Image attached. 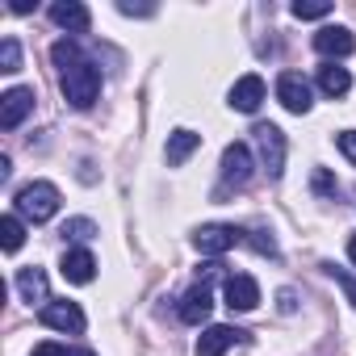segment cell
Returning a JSON list of instances; mask_svg holds the SVG:
<instances>
[{
  "label": "cell",
  "mask_w": 356,
  "mask_h": 356,
  "mask_svg": "<svg viewBox=\"0 0 356 356\" xmlns=\"http://www.w3.org/2000/svg\"><path fill=\"white\" fill-rule=\"evenodd\" d=\"M51 59L59 67V88H63V101L72 109H92L97 97H101V67L72 42V38H59L51 47Z\"/></svg>",
  "instance_id": "6da1fadb"
},
{
  "label": "cell",
  "mask_w": 356,
  "mask_h": 356,
  "mask_svg": "<svg viewBox=\"0 0 356 356\" xmlns=\"http://www.w3.org/2000/svg\"><path fill=\"white\" fill-rule=\"evenodd\" d=\"M13 210L26 218V222H51L55 214H59V189L51 185V181H30L26 189H17V197H13Z\"/></svg>",
  "instance_id": "7a4b0ae2"
},
{
  "label": "cell",
  "mask_w": 356,
  "mask_h": 356,
  "mask_svg": "<svg viewBox=\"0 0 356 356\" xmlns=\"http://www.w3.org/2000/svg\"><path fill=\"white\" fill-rule=\"evenodd\" d=\"M252 138H256V151H260V168L273 176L285 172V151H289V143H285V134H281V126H273V122H260L256 130H252Z\"/></svg>",
  "instance_id": "3957f363"
},
{
  "label": "cell",
  "mask_w": 356,
  "mask_h": 356,
  "mask_svg": "<svg viewBox=\"0 0 356 356\" xmlns=\"http://www.w3.org/2000/svg\"><path fill=\"white\" fill-rule=\"evenodd\" d=\"M239 239H243V231H239V227H227V222H206V227L193 231V248H197L202 256H222V252H231Z\"/></svg>",
  "instance_id": "277c9868"
},
{
  "label": "cell",
  "mask_w": 356,
  "mask_h": 356,
  "mask_svg": "<svg viewBox=\"0 0 356 356\" xmlns=\"http://www.w3.org/2000/svg\"><path fill=\"white\" fill-rule=\"evenodd\" d=\"M277 101L289 109V113H310V105H314V92H310V80L306 76H298V72H285L281 80H277Z\"/></svg>",
  "instance_id": "5b68a950"
},
{
  "label": "cell",
  "mask_w": 356,
  "mask_h": 356,
  "mask_svg": "<svg viewBox=\"0 0 356 356\" xmlns=\"http://www.w3.org/2000/svg\"><path fill=\"white\" fill-rule=\"evenodd\" d=\"M34 88H26V84H17V88H9L5 97H0V126L5 130H17L30 113H34Z\"/></svg>",
  "instance_id": "8992f818"
},
{
  "label": "cell",
  "mask_w": 356,
  "mask_h": 356,
  "mask_svg": "<svg viewBox=\"0 0 356 356\" xmlns=\"http://www.w3.org/2000/svg\"><path fill=\"white\" fill-rule=\"evenodd\" d=\"M264 97H268L264 80H260L256 72H248V76H239V80L231 84V92H227V105H231V109H239V113H256V109L264 105Z\"/></svg>",
  "instance_id": "52a82bcc"
},
{
  "label": "cell",
  "mask_w": 356,
  "mask_h": 356,
  "mask_svg": "<svg viewBox=\"0 0 356 356\" xmlns=\"http://www.w3.org/2000/svg\"><path fill=\"white\" fill-rule=\"evenodd\" d=\"M252 181V147L248 143H227L222 151V185L243 189Z\"/></svg>",
  "instance_id": "ba28073f"
},
{
  "label": "cell",
  "mask_w": 356,
  "mask_h": 356,
  "mask_svg": "<svg viewBox=\"0 0 356 356\" xmlns=\"http://www.w3.org/2000/svg\"><path fill=\"white\" fill-rule=\"evenodd\" d=\"M42 323L51 327V331H63V335H84V310L76 306V302H47L42 306Z\"/></svg>",
  "instance_id": "9c48e42d"
},
{
  "label": "cell",
  "mask_w": 356,
  "mask_h": 356,
  "mask_svg": "<svg viewBox=\"0 0 356 356\" xmlns=\"http://www.w3.org/2000/svg\"><path fill=\"white\" fill-rule=\"evenodd\" d=\"M222 298H227V306H231V310H256V306H260V285H256V277L235 273V277H227Z\"/></svg>",
  "instance_id": "30bf717a"
},
{
  "label": "cell",
  "mask_w": 356,
  "mask_h": 356,
  "mask_svg": "<svg viewBox=\"0 0 356 356\" xmlns=\"http://www.w3.org/2000/svg\"><path fill=\"white\" fill-rule=\"evenodd\" d=\"M314 51L327 55V59H348V55L356 51V38H352V30H343V26H323V30L314 34Z\"/></svg>",
  "instance_id": "8fae6325"
},
{
  "label": "cell",
  "mask_w": 356,
  "mask_h": 356,
  "mask_svg": "<svg viewBox=\"0 0 356 356\" xmlns=\"http://www.w3.org/2000/svg\"><path fill=\"white\" fill-rule=\"evenodd\" d=\"M235 343H243V331L218 323V327H206L197 335V356H227V348H235Z\"/></svg>",
  "instance_id": "7c38bea8"
},
{
  "label": "cell",
  "mask_w": 356,
  "mask_h": 356,
  "mask_svg": "<svg viewBox=\"0 0 356 356\" xmlns=\"http://www.w3.org/2000/svg\"><path fill=\"white\" fill-rule=\"evenodd\" d=\"M59 273H63L72 285H88V281L97 277V256H92L88 248H67V252H63Z\"/></svg>",
  "instance_id": "4fadbf2b"
},
{
  "label": "cell",
  "mask_w": 356,
  "mask_h": 356,
  "mask_svg": "<svg viewBox=\"0 0 356 356\" xmlns=\"http://www.w3.org/2000/svg\"><path fill=\"white\" fill-rule=\"evenodd\" d=\"M210 310H214V293H210L206 281H197V285L181 298V318H185L189 327H202V323L210 318Z\"/></svg>",
  "instance_id": "5bb4252c"
},
{
  "label": "cell",
  "mask_w": 356,
  "mask_h": 356,
  "mask_svg": "<svg viewBox=\"0 0 356 356\" xmlns=\"http://www.w3.org/2000/svg\"><path fill=\"white\" fill-rule=\"evenodd\" d=\"M51 22L67 34H88L92 26V13L80 5V0H59V5H51Z\"/></svg>",
  "instance_id": "9a60e30c"
},
{
  "label": "cell",
  "mask_w": 356,
  "mask_h": 356,
  "mask_svg": "<svg viewBox=\"0 0 356 356\" xmlns=\"http://www.w3.org/2000/svg\"><path fill=\"white\" fill-rule=\"evenodd\" d=\"M17 293H22V302H30V306H47V302H51L47 273H42L38 264H30V268H17Z\"/></svg>",
  "instance_id": "2e32d148"
},
{
  "label": "cell",
  "mask_w": 356,
  "mask_h": 356,
  "mask_svg": "<svg viewBox=\"0 0 356 356\" xmlns=\"http://www.w3.org/2000/svg\"><path fill=\"white\" fill-rule=\"evenodd\" d=\"M202 147V134L197 130H172L168 134V147H163V159H168V168H181V163H189V155Z\"/></svg>",
  "instance_id": "e0dca14e"
},
{
  "label": "cell",
  "mask_w": 356,
  "mask_h": 356,
  "mask_svg": "<svg viewBox=\"0 0 356 356\" xmlns=\"http://www.w3.org/2000/svg\"><path fill=\"white\" fill-rule=\"evenodd\" d=\"M318 88H323L327 97H343V92L352 88V72L339 67V63H323V67H318Z\"/></svg>",
  "instance_id": "ac0fdd59"
},
{
  "label": "cell",
  "mask_w": 356,
  "mask_h": 356,
  "mask_svg": "<svg viewBox=\"0 0 356 356\" xmlns=\"http://www.w3.org/2000/svg\"><path fill=\"white\" fill-rule=\"evenodd\" d=\"M0 243H5V252H17L26 243V218L22 214H5V218H0Z\"/></svg>",
  "instance_id": "d6986e66"
},
{
  "label": "cell",
  "mask_w": 356,
  "mask_h": 356,
  "mask_svg": "<svg viewBox=\"0 0 356 356\" xmlns=\"http://www.w3.org/2000/svg\"><path fill=\"white\" fill-rule=\"evenodd\" d=\"M331 13V0H293V17L298 22H318Z\"/></svg>",
  "instance_id": "ffe728a7"
},
{
  "label": "cell",
  "mask_w": 356,
  "mask_h": 356,
  "mask_svg": "<svg viewBox=\"0 0 356 356\" xmlns=\"http://www.w3.org/2000/svg\"><path fill=\"white\" fill-rule=\"evenodd\" d=\"M59 235H63V239H72V243H84V239H92V235H97V222H92V218H67Z\"/></svg>",
  "instance_id": "44dd1931"
},
{
  "label": "cell",
  "mask_w": 356,
  "mask_h": 356,
  "mask_svg": "<svg viewBox=\"0 0 356 356\" xmlns=\"http://www.w3.org/2000/svg\"><path fill=\"white\" fill-rule=\"evenodd\" d=\"M0 72H5V76L22 72V47H17V38H5V42H0Z\"/></svg>",
  "instance_id": "7402d4cb"
},
{
  "label": "cell",
  "mask_w": 356,
  "mask_h": 356,
  "mask_svg": "<svg viewBox=\"0 0 356 356\" xmlns=\"http://www.w3.org/2000/svg\"><path fill=\"white\" fill-rule=\"evenodd\" d=\"M314 193H318V197H331V202L339 197V185L331 181V172H327V168H314Z\"/></svg>",
  "instance_id": "603a6c76"
},
{
  "label": "cell",
  "mask_w": 356,
  "mask_h": 356,
  "mask_svg": "<svg viewBox=\"0 0 356 356\" xmlns=\"http://www.w3.org/2000/svg\"><path fill=\"white\" fill-rule=\"evenodd\" d=\"M252 248H256L260 256H277V239H273L268 231H252Z\"/></svg>",
  "instance_id": "cb8c5ba5"
},
{
  "label": "cell",
  "mask_w": 356,
  "mask_h": 356,
  "mask_svg": "<svg viewBox=\"0 0 356 356\" xmlns=\"http://www.w3.org/2000/svg\"><path fill=\"white\" fill-rule=\"evenodd\" d=\"M335 147L356 163V130H339V134H335Z\"/></svg>",
  "instance_id": "d4e9b609"
},
{
  "label": "cell",
  "mask_w": 356,
  "mask_h": 356,
  "mask_svg": "<svg viewBox=\"0 0 356 356\" xmlns=\"http://www.w3.org/2000/svg\"><path fill=\"white\" fill-rule=\"evenodd\" d=\"M118 9H122V13H126V17H151V9H143V5H138V9H134V5H126V0H122V5H118Z\"/></svg>",
  "instance_id": "484cf974"
},
{
  "label": "cell",
  "mask_w": 356,
  "mask_h": 356,
  "mask_svg": "<svg viewBox=\"0 0 356 356\" xmlns=\"http://www.w3.org/2000/svg\"><path fill=\"white\" fill-rule=\"evenodd\" d=\"M293 306H298V302H293V289H281V310L293 314Z\"/></svg>",
  "instance_id": "4316f807"
},
{
  "label": "cell",
  "mask_w": 356,
  "mask_h": 356,
  "mask_svg": "<svg viewBox=\"0 0 356 356\" xmlns=\"http://www.w3.org/2000/svg\"><path fill=\"white\" fill-rule=\"evenodd\" d=\"M9 172H13V159H9V155H0V181H9Z\"/></svg>",
  "instance_id": "83f0119b"
},
{
  "label": "cell",
  "mask_w": 356,
  "mask_h": 356,
  "mask_svg": "<svg viewBox=\"0 0 356 356\" xmlns=\"http://www.w3.org/2000/svg\"><path fill=\"white\" fill-rule=\"evenodd\" d=\"M348 260H352V264H356V235H352V239H348Z\"/></svg>",
  "instance_id": "f1b7e54d"
},
{
  "label": "cell",
  "mask_w": 356,
  "mask_h": 356,
  "mask_svg": "<svg viewBox=\"0 0 356 356\" xmlns=\"http://www.w3.org/2000/svg\"><path fill=\"white\" fill-rule=\"evenodd\" d=\"M67 356H97V352H88V348H67Z\"/></svg>",
  "instance_id": "f546056e"
}]
</instances>
